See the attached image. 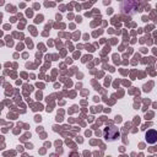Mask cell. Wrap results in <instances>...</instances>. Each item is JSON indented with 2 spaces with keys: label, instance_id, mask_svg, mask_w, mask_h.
<instances>
[{
  "label": "cell",
  "instance_id": "cell-1",
  "mask_svg": "<svg viewBox=\"0 0 157 157\" xmlns=\"http://www.w3.org/2000/svg\"><path fill=\"white\" fill-rule=\"evenodd\" d=\"M118 136H119V131H118V129L115 126H108V128H105V130H104V137H105V140L113 141Z\"/></svg>",
  "mask_w": 157,
  "mask_h": 157
},
{
  "label": "cell",
  "instance_id": "cell-2",
  "mask_svg": "<svg viewBox=\"0 0 157 157\" xmlns=\"http://www.w3.org/2000/svg\"><path fill=\"white\" fill-rule=\"evenodd\" d=\"M145 139H146L147 144H150V145L156 144L157 142V130H155V129L147 130L145 134Z\"/></svg>",
  "mask_w": 157,
  "mask_h": 157
}]
</instances>
